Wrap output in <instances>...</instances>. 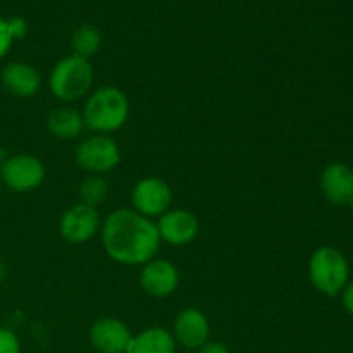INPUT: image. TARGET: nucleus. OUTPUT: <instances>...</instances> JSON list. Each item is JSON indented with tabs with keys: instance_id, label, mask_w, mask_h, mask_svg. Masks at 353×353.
Segmentation results:
<instances>
[{
	"instance_id": "obj_1",
	"label": "nucleus",
	"mask_w": 353,
	"mask_h": 353,
	"mask_svg": "<svg viewBox=\"0 0 353 353\" xmlns=\"http://www.w3.org/2000/svg\"><path fill=\"white\" fill-rule=\"evenodd\" d=\"M103 250L123 265H143L155 259L161 236L152 219L133 209L114 210L102 224Z\"/></svg>"
},
{
	"instance_id": "obj_2",
	"label": "nucleus",
	"mask_w": 353,
	"mask_h": 353,
	"mask_svg": "<svg viewBox=\"0 0 353 353\" xmlns=\"http://www.w3.org/2000/svg\"><path fill=\"white\" fill-rule=\"evenodd\" d=\"M83 123L97 134L121 130L130 117V100L117 86H102L90 93L81 110Z\"/></svg>"
},
{
	"instance_id": "obj_3",
	"label": "nucleus",
	"mask_w": 353,
	"mask_h": 353,
	"mask_svg": "<svg viewBox=\"0 0 353 353\" xmlns=\"http://www.w3.org/2000/svg\"><path fill=\"white\" fill-rule=\"evenodd\" d=\"M92 64L88 59L68 55L52 68L48 76V88L55 99L62 102H76L90 92L93 85Z\"/></svg>"
},
{
	"instance_id": "obj_4",
	"label": "nucleus",
	"mask_w": 353,
	"mask_h": 353,
	"mask_svg": "<svg viewBox=\"0 0 353 353\" xmlns=\"http://www.w3.org/2000/svg\"><path fill=\"white\" fill-rule=\"evenodd\" d=\"M309 278L314 288L323 295H341L350 278L347 257L334 247L317 248L309 259Z\"/></svg>"
},
{
	"instance_id": "obj_5",
	"label": "nucleus",
	"mask_w": 353,
	"mask_h": 353,
	"mask_svg": "<svg viewBox=\"0 0 353 353\" xmlns=\"http://www.w3.org/2000/svg\"><path fill=\"white\" fill-rule=\"evenodd\" d=\"M76 164L92 174H103L116 169L121 162V148L109 134H95L76 147Z\"/></svg>"
},
{
	"instance_id": "obj_6",
	"label": "nucleus",
	"mask_w": 353,
	"mask_h": 353,
	"mask_svg": "<svg viewBox=\"0 0 353 353\" xmlns=\"http://www.w3.org/2000/svg\"><path fill=\"white\" fill-rule=\"evenodd\" d=\"M0 178L14 192L26 193L43 183L45 168L40 159L28 154H17L2 162Z\"/></svg>"
},
{
	"instance_id": "obj_7",
	"label": "nucleus",
	"mask_w": 353,
	"mask_h": 353,
	"mask_svg": "<svg viewBox=\"0 0 353 353\" xmlns=\"http://www.w3.org/2000/svg\"><path fill=\"white\" fill-rule=\"evenodd\" d=\"M131 203L134 212L148 217H161L162 214L171 209L172 190L171 186L161 178H143L133 186L131 192Z\"/></svg>"
},
{
	"instance_id": "obj_8",
	"label": "nucleus",
	"mask_w": 353,
	"mask_h": 353,
	"mask_svg": "<svg viewBox=\"0 0 353 353\" xmlns=\"http://www.w3.org/2000/svg\"><path fill=\"white\" fill-rule=\"evenodd\" d=\"M100 228H102V224H100L99 210L85 205V203L69 207L59 221L61 236L74 245H81L92 240L99 233Z\"/></svg>"
},
{
	"instance_id": "obj_9",
	"label": "nucleus",
	"mask_w": 353,
	"mask_h": 353,
	"mask_svg": "<svg viewBox=\"0 0 353 353\" xmlns=\"http://www.w3.org/2000/svg\"><path fill=\"white\" fill-rule=\"evenodd\" d=\"M161 241L172 247L190 245L200 233V223L196 216L185 209H169L155 223Z\"/></svg>"
},
{
	"instance_id": "obj_10",
	"label": "nucleus",
	"mask_w": 353,
	"mask_h": 353,
	"mask_svg": "<svg viewBox=\"0 0 353 353\" xmlns=\"http://www.w3.org/2000/svg\"><path fill=\"white\" fill-rule=\"evenodd\" d=\"M140 285L147 295L165 299L172 295L179 285V271L171 261L152 259L141 265Z\"/></svg>"
},
{
	"instance_id": "obj_11",
	"label": "nucleus",
	"mask_w": 353,
	"mask_h": 353,
	"mask_svg": "<svg viewBox=\"0 0 353 353\" xmlns=\"http://www.w3.org/2000/svg\"><path fill=\"white\" fill-rule=\"evenodd\" d=\"M210 324L205 314L195 307L181 310L174 319V336L176 343L181 345L186 350H199L209 341Z\"/></svg>"
},
{
	"instance_id": "obj_12",
	"label": "nucleus",
	"mask_w": 353,
	"mask_h": 353,
	"mask_svg": "<svg viewBox=\"0 0 353 353\" xmlns=\"http://www.w3.org/2000/svg\"><path fill=\"white\" fill-rule=\"evenodd\" d=\"M131 338L130 327L116 317L99 319L90 330V343L100 353H126Z\"/></svg>"
},
{
	"instance_id": "obj_13",
	"label": "nucleus",
	"mask_w": 353,
	"mask_h": 353,
	"mask_svg": "<svg viewBox=\"0 0 353 353\" xmlns=\"http://www.w3.org/2000/svg\"><path fill=\"white\" fill-rule=\"evenodd\" d=\"M321 192L333 205H350L353 200V169L343 162L326 165L319 179Z\"/></svg>"
},
{
	"instance_id": "obj_14",
	"label": "nucleus",
	"mask_w": 353,
	"mask_h": 353,
	"mask_svg": "<svg viewBox=\"0 0 353 353\" xmlns=\"http://www.w3.org/2000/svg\"><path fill=\"white\" fill-rule=\"evenodd\" d=\"M2 85L19 99H30L40 90V72L26 62H10L2 71Z\"/></svg>"
},
{
	"instance_id": "obj_15",
	"label": "nucleus",
	"mask_w": 353,
	"mask_h": 353,
	"mask_svg": "<svg viewBox=\"0 0 353 353\" xmlns=\"http://www.w3.org/2000/svg\"><path fill=\"white\" fill-rule=\"evenodd\" d=\"M126 353H176V340L164 327H148L131 338Z\"/></svg>"
},
{
	"instance_id": "obj_16",
	"label": "nucleus",
	"mask_w": 353,
	"mask_h": 353,
	"mask_svg": "<svg viewBox=\"0 0 353 353\" xmlns=\"http://www.w3.org/2000/svg\"><path fill=\"white\" fill-rule=\"evenodd\" d=\"M45 124L48 133L57 140H74L85 128L81 112L71 107H59L48 112Z\"/></svg>"
},
{
	"instance_id": "obj_17",
	"label": "nucleus",
	"mask_w": 353,
	"mask_h": 353,
	"mask_svg": "<svg viewBox=\"0 0 353 353\" xmlns=\"http://www.w3.org/2000/svg\"><path fill=\"white\" fill-rule=\"evenodd\" d=\"M102 47V34L92 24H83L72 33L71 37V48L72 55L88 59L93 57Z\"/></svg>"
},
{
	"instance_id": "obj_18",
	"label": "nucleus",
	"mask_w": 353,
	"mask_h": 353,
	"mask_svg": "<svg viewBox=\"0 0 353 353\" xmlns=\"http://www.w3.org/2000/svg\"><path fill=\"white\" fill-rule=\"evenodd\" d=\"M107 193H109V185H107V181L100 174L88 176L79 185V199H81V203L93 207V209H97L107 199Z\"/></svg>"
},
{
	"instance_id": "obj_19",
	"label": "nucleus",
	"mask_w": 353,
	"mask_h": 353,
	"mask_svg": "<svg viewBox=\"0 0 353 353\" xmlns=\"http://www.w3.org/2000/svg\"><path fill=\"white\" fill-rule=\"evenodd\" d=\"M21 345L16 334L7 327H0V353H19Z\"/></svg>"
},
{
	"instance_id": "obj_20",
	"label": "nucleus",
	"mask_w": 353,
	"mask_h": 353,
	"mask_svg": "<svg viewBox=\"0 0 353 353\" xmlns=\"http://www.w3.org/2000/svg\"><path fill=\"white\" fill-rule=\"evenodd\" d=\"M14 38L9 31V24H7L6 19L0 17V59L9 52L10 45H12Z\"/></svg>"
},
{
	"instance_id": "obj_21",
	"label": "nucleus",
	"mask_w": 353,
	"mask_h": 353,
	"mask_svg": "<svg viewBox=\"0 0 353 353\" xmlns=\"http://www.w3.org/2000/svg\"><path fill=\"white\" fill-rule=\"evenodd\" d=\"M7 24H9V31L10 34H12L14 40H16V38H23L24 34H26L28 24L23 17H10V19L7 21Z\"/></svg>"
},
{
	"instance_id": "obj_22",
	"label": "nucleus",
	"mask_w": 353,
	"mask_h": 353,
	"mask_svg": "<svg viewBox=\"0 0 353 353\" xmlns=\"http://www.w3.org/2000/svg\"><path fill=\"white\" fill-rule=\"evenodd\" d=\"M341 302H343V307L347 309V312L353 316V281H348V285L341 292Z\"/></svg>"
},
{
	"instance_id": "obj_23",
	"label": "nucleus",
	"mask_w": 353,
	"mask_h": 353,
	"mask_svg": "<svg viewBox=\"0 0 353 353\" xmlns=\"http://www.w3.org/2000/svg\"><path fill=\"white\" fill-rule=\"evenodd\" d=\"M199 353H231L230 348L219 341H207L202 348H199Z\"/></svg>"
},
{
	"instance_id": "obj_24",
	"label": "nucleus",
	"mask_w": 353,
	"mask_h": 353,
	"mask_svg": "<svg viewBox=\"0 0 353 353\" xmlns=\"http://www.w3.org/2000/svg\"><path fill=\"white\" fill-rule=\"evenodd\" d=\"M2 279H3V265L0 264V281H2Z\"/></svg>"
},
{
	"instance_id": "obj_25",
	"label": "nucleus",
	"mask_w": 353,
	"mask_h": 353,
	"mask_svg": "<svg viewBox=\"0 0 353 353\" xmlns=\"http://www.w3.org/2000/svg\"><path fill=\"white\" fill-rule=\"evenodd\" d=\"M348 207H350V209L353 210V200H352V203H350V205H348Z\"/></svg>"
},
{
	"instance_id": "obj_26",
	"label": "nucleus",
	"mask_w": 353,
	"mask_h": 353,
	"mask_svg": "<svg viewBox=\"0 0 353 353\" xmlns=\"http://www.w3.org/2000/svg\"><path fill=\"white\" fill-rule=\"evenodd\" d=\"M0 193H2V183H0Z\"/></svg>"
}]
</instances>
